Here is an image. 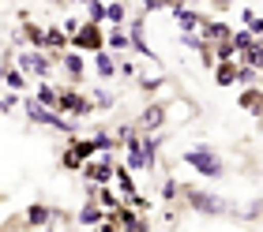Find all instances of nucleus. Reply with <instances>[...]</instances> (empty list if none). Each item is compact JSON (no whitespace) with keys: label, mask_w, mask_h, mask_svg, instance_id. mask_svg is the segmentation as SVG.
<instances>
[{"label":"nucleus","mask_w":263,"mask_h":232,"mask_svg":"<svg viewBox=\"0 0 263 232\" xmlns=\"http://www.w3.org/2000/svg\"><path fill=\"white\" fill-rule=\"evenodd\" d=\"M181 195L188 199L196 214H207V217H237L241 206H233L226 195H214V191H203V187H181Z\"/></svg>","instance_id":"1"},{"label":"nucleus","mask_w":263,"mask_h":232,"mask_svg":"<svg viewBox=\"0 0 263 232\" xmlns=\"http://www.w3.org/2000/svg\"><path fill=\"white\" fill-rule=\"evenodd\" d=\"M181 161H184L188 168H196L199 176H207V180H222V176H226V161H222V154L214 150V146H207V142L188 146V150L181 154Z\"/></svg>","instance_id":"2"},{"label":"nucleus","mask_w":263,"mask_h":232,"mask_svg":"<svg viewBox=\"0 0 263 232\" xmlns=\"http://www.w3.org/2000/svg\"><path fill=\"white\" fill-rule=\"evenodd\" d=\"M23 113H27V120L30 124H42V128H57V131H76V124L71 120H64L57 109H45L34 94H27L23 97Z\"/></svg>","instance_id":"3"},{"label":"nucleus","mask_w":263,"mask_h":232,"mask_svg":"<svg viewBox=\"0 0 263 232\" xmlns=\"http://www.w3.org/2000/svg\"><path fill=\"white\" fill-rule=\"evenodd\" d=\"M15 68L23 75H34V79H49L53 75V56L45 49H19L15 53Z\"/></svg>","instance_id":"4"},{"label":"nucleus","mask_w":263,"mask_h":232,"mask_svg":"<svg viewBox=\"0 0 263 232\" xmlns=\"http://www.w3.org/2000/svg\"><path fill=\"white\" fill-rule=\"evenodd\" d=\"M68 49H83V53H98V49H105V30L102 23H83V27L68 38Z\"/></svg>","instance_id":"5"},{"label":"nucleus","mask_w":263,"mask_h":232,"mask_svg":"<svg viewBox=\"0 0 263 232\" xmlns=\"http://www.w3.org/2000/svg\"><path fill=\"white\" fill-rule=\"evenodd\" d=\"M57 113H68V116H90L94 105H90V97H83L79 90H57Z\"/></svg>","instance_id":"6"},{"label":"nucleus","mask_w":263,"mask_h":232,"mask_svg":"<svg viewBox=\"0 0 263 232\" xmlns=\"http://www.w3.org/2000/svg\"><path fill=\"white\" fill-rule=\"evenodd\" d=\"M79 173H87V180H90V184H113L117 165L109 161V157H87V161L79 165Z\"/></svg>","instance_id":"7"},{"label":"nucleus","mask_w":263,"mask_h":232,"mask_svg":"<svg viewBox=\"0 0 263 232\" xmlns=\"http://www.w3.org/2000/svg\"><path fill=\"white\" fill-rule=\"evenodd\" d=\"M23 221H27L30 228H45V225H57V221H64V214H61V210H53V206H45V202H34V206H27Z\"/></svg>","instance_id":"8"},{"label":"nucleus","mask_w":263,"mask_h":232,"mask_svg":"<svg viewBox=\"0 0 263 232\" xmlns=\"http://www.w3.org/2000/svg\"><path fill=\"white\" fill-rule=\"evenodd\" d=\"M199 38L207 41V45H218V41H230V34H233V27L230 23H222V19H203L199 23Z\"/></svg>","instance_id":"9"},{"label":"nucleus","mask_w":263,"mask_h":232,"mask_svg":"<svg viewBox=\"0 0 263 232\" xmlns=\"http://www.w3.org/2000/svg\"><path fill=\"white\" fill-rule=\"evenodd\" d=\"M162 124H165V105H162V101L147 105V109L136 116V131H158Z\"/></svg>","instance_id":"10"},{"label":"nucleus","mask_w":263,"mask_h":232,"mask_svg":"<svg viewBox=\"0 0 263 232\" xmlns=\"http://www.w3.org/2000/svg\"><path fill=\"white\" fill-rule=\"evenodd\" d=\"M57 64H61V71H64L71 82H79V79H83V71H87V60H83V53H68V49H64L61 56H57Z\"/></svg>","instance_id":"11"},{"label":"nucleus","mask_w":263,"mask_h":232,"mask_svg":"<svg viewBox=\"0 0 263 232\" xmlns=\"http://www.w3.org/2000/svg\"><path fill=\"white\" fill-rule=\"evenodd\" d=\"M173 23H177V30H181V34H188V30H196L199 23H203V15H199L196 8L181 4V8H173Z\"/></svg>","instance_id":"12"},{"label":"nucleus","mask_w":263,"mask_h":232,"mask_svg":"<svg viewBox=\"0 0 263 232\" xmlns=\"http://www.w3.org/2000/svg\"><path fill=\"white\" fill-rule=\"evenodd\" d=\"M211 71H214V82H218V87H233L237 82V60H214Z\"/></svg>","instance_id":"13"},{"label":"nucleus","mask_w":263,"mask_h":232,"mask_svg":"<svg viewBox=\"0 0 263 232\" xmlns=\"http://www.w3.org/2000/svg\"><path fill=\"white\" fill-rule=\"evenodd\" d=\"M94 71H98V79H117V60L109 49H98L94 53Z\"/></svg>","instance_id":"14"},{"label":"nucleus","mask_w":263,"mask_h":232,"mask_svg":"<svg viewBox=\"0 0 263 232\" xmlns=\"http://www.w3.org/2000/svg\"><path fill=\"white\" fill-rule=\"evenodd\" d=\"M105 49H109V53H128V30L124 27H113L109 23V30H105Z\"/></svg>","instance_id":"15"},{"label":"nucleus","mask_w":263,"mask_h":232,"mask_svg":"<svg viewBox=\"0 0 263 232\" xmlns=\"http://www.w3.org/2000/svg\"><path fill=\"white\" fill-rule=\"evenodd\" d=\"M241 109H245L248 116H259V109H263L259 87H245V90H241Z\"/></svg>","instance_id":"16"},{"label":"nucleus","mask_w":263,"mask_h":232,"mask_svg":"<svg viewBox=\"0 0 263 232\" xmlns=\"http://www.w3.org/2000/svg\"><path fill=\"white\" fill-rule=\"evenodd\" d=\"M105 23H113V27H124V23H128L124 0H109V4H105Z\"/></svg>","instance_id":"17"},{"label":"nucleus","mask_w":263,"mask_h":232,"mask_svg":"<svg viewBox=\"0 0 263 232\" xmlns=\"http://www.w3.org/2000/svg\"><path fill=\"white\" fill-rule=\"evenodd\" d=\"M0 82H8V90H15V94H23V90H27V75H23V71L19 68H4V75H0Z\"/></svg>","instance_id":"18"},{"label":"nucleus","mask_w":263,"mask_h":232,"mask_svg":"<svg viewBox=\"0 0 263 232\" xmlns=\"http://www.w3.org/2000/svg\"><path fill=\"white\" fill-rule=\"evenodd\" d=\"M102 217H105L102 206H98V202H87V206H83V210L76 214V221H79V225H98Z\"/></svg>","instance_id":"19"},{"label":"nucleus","mask_w":263,"mask_h":232,"mask_svg":"<svg viewBox=\"0 0 263 232\" xmlns=\"http://www.w3.org/2000/svg\"><path fill=\"white\" fill-rule=\"evenodd\" d=\"M237 87H259V68L237 64Z\"/></svg>","instance_id":"20"},{"label":"nucleus","mask_w":263,"mask_h":232,"mask_svg":"<svg viewBox=\"0 0 263 232\" xmlns=\"http://www.w3.org/2000/svg\"><path fill=\"white\" fill-rule=\"evenodd\" d=\"M113 184L121 187V195L128 199V195L136 191V180H132V168H121V165H117V173H113Z\"/></svg>","instance_id":"21"},{"label":"nucleus","mask_w":263,"mask_h":232,"mask_svg":"<svg viewBox=\"0 0 263 232\" xmlns=\"http://www.w3.org/2000/svg\"><path fill=\"white\" fill-rule=\"evenodd\" d=\"M71 154H76L79 161H87V157L98 154V146H94V139H71Z\"/></svg>","instance_id":"22"},{"label":"nucleus","mask_w":263,"mask_h":232,"mask_svg":"<svg viewBox=\"0 0 263 232\" xmlns=\"http://www.w3.org/2000/svg\"><path fill=\"white\" fill-rule=\"evenodd\" d=\"M237 64H252V68H259V64H263V45L256 41L252 49H245V53H237Z\"/></svg>","instance_id":"23"},{"label":"nucleus","mask_w":263,"mask_h":232,"mask_svg":"<svg viewBox=\"0 0 263 232\" xmlns=\"http://www.w3.org/2000/svg\"><path fill=\"white\" fill-rule=\"evenodd\" d=\"M241 23H245V30L256 34V38L263 34V23H259V11H256V8H245V11H241Z\"/></svg>","instance_id":"24"},{"label":"nucleus","mask_w":263,"mask_h":232,"mask_svg":"<svg viewBox=\"0 0 263 232\" xmlns=\"http://www.w3.org/2000/svg\"><path fill=\"white\" fill-rule=\"evenodd\" d=\"M34 97H38V101H42L45 109H57V87H49V82H42Z\"/></svg>","instance_id":"25"},{"label":"nucleus","mask_w":263,"mask_h":232,"mask_svg":"<svg viewBox=\"0 0 263 232\" xmlns=\"http://www.w3.org/2000/svg\"><path fill=\"white\" fill-rule=\"evenodd\" d=\"M90 105H98V109H113V105H117V97L105 90V87H98V90H94V97H90Z\"/></svg>","instance_id":"26"},{"label":"nucleus","mask_w":263,"mask_h":232,"mask_svg":"<svg viewBox=\"0 0 263 232\" xmlns=\"http://www.w3.org/2000/svg\"><path fill=\"white\" fill-rule=\"evenodd\" d=\"M94 146H98V154H109V150H117V139L109 131H98V135H94Z\"/></svg>","instance_id":"27"},{"label":"nucleus","mask_w":263,"mask_h":232,"mask_svg":"<svg viewBox=\"0 0 263 232\" xmlns=\"http://www.w3.org/2000/svg\"><path fill=\"white\" fill-rule=\"evenodd\" d=\"M177 195H181V184H177V180L170 176V180H165V184H162V199H165V202H173Z\"/></svg>","instance_id":"28"},{"label":"nucleus","mask_w":263,"mask_h":232,"mask_svg":"<svg viewBox=\"0 0 263 232\" xmlns=\"http://www.w3.org/2000/svg\"><path fill=\"white\" fill-rule=\"evenodd\" d=\"M61 161H64V168H71V173H79V165H83V161H79V157H76V154H71V146H68V150H64V157H61Z\"/></svg>","instance_id":"29"},{"label":"nucleus","mask_w":263,"mask_h":232,"mask_svg":"<svg viewBox=\"0 0 263 232\" xmlns=\"http://www.w3.org/2000/svg\"><path fill=\"white\" fill-rule=\"evenodd\" d=\"M79 27H83V19H76V15H68V19H64V23H61V30H64V34H68V38H71V34H76V30H79Z\"/></svg>","instance_id":"30"},{"label":"nucleus","mask_w":263,"mask_h":232,"mask_svg":"<svg viewBox=\"0 0 263 232\" xmlns=\"http://www.w3.org/2000/svg\"><path fill=\"white\" fill-rule=\"evenodd\" d=\"M162 82H165V79H158V75H151V79H147V75H139V87H143V90H158Z\"/></svg>","instance_id":"31"},{"label":"nucleus","mask_w":263,"mask_h":232,"mask_svg":"<svg viewBox=\"0 0 263 232\" xmlns=\"http://www.w3.org/2000/svg\"><path fill=\"white\" fill-rule=\"evenodd\" d=\"M211 8L214 11H226V8H233V0H211Z\"/></svg>","instance_id":"32"},{"label":"nucleus","mask_w":263,"mask_h":232,"mask_svg":"<svg viewBox=\"0 0 263 232\" xmlns=\"http://www.w3.org/2000/svg\"><path fill=\"white\" fill-rule=\"evenodd\" d=\"M11 64V56H0V75H4V68Z\"/></svg>","instance_id":"33"}]
</instances>
